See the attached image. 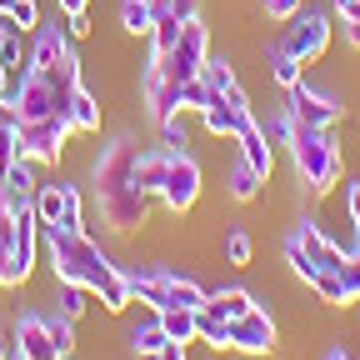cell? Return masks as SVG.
<instances>
[{"instance_id":"6da1fadb","label":"cell","mask_w":360,"mask_h":360,"mask_svg":"<svg viewBox=\"0 0 360 360\" xmlns=\"http://www.w3.org/2000/svg\"><path fill=\"white\" fill-rule=\"evenodd\" d=\"M90 180H96L101 220L115 236H130L150 220V195L141 186V141L135 135H115L110 146H101L96 165H90Z\"/></svg>"},{"instance_id":"7a4b0ae2","label":"cell","mask_w":360,"mask_h":360,"mask_svg":"<svg viewBox=\"0 0 360 360\" xmlns=\"http://www.w3.org/2000/svg\"><path fill=\"white\" fill-rule=\"evenodd\" d=\"M45 250H51V270H56V285H85L90 295H101V305L110 315H120L130 305V285H125V270L90 240L85 231H45Z\"/></svg>"},{"instance_id":"3957f363","label":"cell","mask_w":360,"mask_h":360,"mask_svg":"<svg viewBox=\"0 0 360 360\" xmlns=\"http://www.w3.org/2000/svg\"><path fill=\"white\" fill-rule=\"evenodd\" d=\"M345 260H350V250L335 236H326L315 220H295V231L285 236V265H290V276L305 281L326 305H350Z\"/></svg>"},{"instance_id":"277c9868","label":"cell","mask_w":360,"mask_h":360,"mask_svg":"<svg viewBox=\"0 0 360 360\" xmlns=\"http://www.w3.org/2000/svg\"><path fill=\"white\" fill-rule=\"evenodd\" d=\"M276 130H281V141L290 146L295 175H300V186H305L310 195H326V191L340 186L345 160H340V146L330 141V130H321V125H300V120H290V115H281Z\"/></svg>"},{"instance_id":"5b68a950","label":"cell","mask_w":360,"mask_h":360,"mask_svg":"<svg viewBox=\"0 0 360 360\" xmlns=\"http://www.w3.org/2000/svg\"><path fill=\"white\" fill-rule=\"evenodd\" d=\"M141 186L165 210L186 215L200 200V160L191 150H141Z\"/></svg>"},{"instance_id":"8992f818","label":"cell","mask_w":360,"mask_h":360,"mask_svg":"<svg viewBox=\"0 0 360 360\" xmlns=\"http://www.w3.org/2000/svg\"><path fill=\"white\" fill-rule=\"evenodd\" d=\"M125 285H130V300H146L150 310H200L205 305V290L180 276L170 265H141V270H125Z\"/></svg>"},{"instance_id":"52a82bcc","label":"cell","mask_w":360,"mask_h":360,"mask_svg":"<svg viewBox=\"0 0 360 360\" xmlns=\"http://www.w3.org/2000/svg\"><path fill=\"white\" fill-rule=\"evenodd\" d=\"M35 245H40V220L35 210L15 215L0 195V285H25L35 270Z\"/></svg>"},{"instance_id":"ba28073f","label":"cell","mask_w":360,"mask_h":360,"mask_svg":"<svg viewBox=\"0 0 360 360\" xmlns=\"http://www.w3.org/2000/svg\"><path fill=\"white\" fill-rule=\"evenodd\" d=\"M195 115L205 120L210 135H220V141H240V130L255 125V110H250V101H245L240 85H231V90H205V105H200Z\"/></svg>"},{"instance_id":"9c48e42d","label":"cell","mask_w":360,"mask_h":360,"mask_svg":"<svg viewBox=\"0 0 360 360\" xmlns=\"http://www.w3.org/2000/svg\"><path fill=\"white\" fill-rule=\"evenodd\" d=\"M276 45H281L290 60L315 65V60L326 56V45H330V15H326V11H295V15L285 20V30H281Z\"/></svg>"},{"instance_id":"30bf717a","label":"cell","mask_w":360,"mask_h":360,"mask_svg":"<svg viewBox=\"0 0 360 360\" xmlns=\"http://www.w3.org/2000/svg\"><path fill=\"white\" fill-rule=\"evenodd\" d=\"M35 220H40V231H80V191L70 180L35 186Z\"/></svg>"},{"instance_id":"8fae6325","label":"cell","mask_w":360,"mask_h":360,"mask_svg":"<svg viewBox=\"0 0 360 360\" xmlns=\"http://www.w3.org/2000/svg\"><path fill=\"white\" fill-rule=\"evenodd\" d=\"M285 115L300 120V125H321V130H330L335 120H345V105H340L335 96H326V90H315V85L295 80V85L285 90Z\"/></svg>"},{"instance_id":"7c38bea8","label":"cell","mask_w":360,"mask_h":360,"mask_svg":"<svg viewBox=\"0 0 360 360\" xmlns=\"http://www.w3.org/2000/svg\"><path fill=\"white\" fill-rule=\"evenodd\" d=\"M11 345H15L20 360H70V350H65V345L56 340V330H51V315H20Z\"/></svg>"},{"instance_id":"4fadbf2b","label":"cell","mask_w":360,"mask_h":360,"mask_svg":"<svg viewBox=\"0 0 360 360\" xmlns=\"http://www.w3.org/2000/svg\"><path fill=\"white\" fill-rule=\"evenodd\" d=\"M231 350H245V355H276V321L250 305L245 315L231 321Z\"/></svg>"},{"instance_id":"5bb4252c","label":"cell","mask_w":360,"mask_h":360,"mask_svg":"<svg viewBox=\"0 0 360 360\" xmlns=\"http://www.w3.org/2000/svg\"><path fill=\"white\" fill-rule=\"evenodd\" d=\"M0 195H6V205L15 215L35 210V175H30V160H6V170H0Z\"/></svg>"},{"instance_id":"9a60e30c","label":"cell","mask_w":360,"mask_h":360,"mask_svg":"<svg viewBox=\"0 0 360 360\" xmlns=\"http://www.w3.org/2000/svg\"><path fill=\"white\" fill-rule=\"evenodd\" d=\"M240 160H245L260 180H270V170H276V155H270V141H265L260 120H255L250 130H240Z\"/></svg>"},{"instance_id":"2e32d148","label":"cell","mask_w":360,"mask_h":360,"mask_svg":"<svg viewBox=\"0 0 360 360\" xmlns=\"http://www.w3.org/2000/svg\"><path fill=\"white\" fill-rule=\"evenodd\" d=\"M195 340H205V345H215V350H231V321H225L220 310L200 305V310H195Z\"/></svg>"},{"instance_id":"e0dca14e","label":"cell","mask_w":360,"mask_h":360,"mask_svg":"<svg viewBox=\"0 0 360 360\" xmlns=\"http://www.w3.org/2000/svg\"><path fill=\"white\" fill-rule=\"evenodd\" d=\"M205 305L220 310L225 321H236V315H245V310L255 305V295H250L245 285H225V290H205Z\"/></svg>"},{"instance_id":"ac0fdd59","label":"cell","mask_w":360,"mask_h":360,"mask_svg":"<svg viewBox=\"0 0 360 360\" xmlns=\"http://www.w3.org/2000/svg\"><path fill=\"white\" fill-rule=\"evenodd\" d=\"M120 25H125V35H146V40H150L155 0H120Z\"/></svg>"},{"instance_id":"d6986e66","label":"cell","mask_w":360,"mask_h":360,"mask_svg":"<svg viewBox=\"0 0 360 360\" xmlns=\"http://www.w3.org/2000/svg\"><path fill=\"white\" fill-rule=\"evenodd\" d=\"M165 345H170V335L160 330V321H146V326H135V330H130V350L141 355V360H155Z\"/></svg>"},{"instance_id":"ffe728a7","label":"cell","mask_w":360,"mask_h":360,"mask_svg":"<svg viewBox=\"0 0 360 360\" xmlns=\"http://www.w3.org/2000/svg\"><path fill=\"white\" fill-rule=\"evenodd\" d=\"M101 120H105L101 101L80 85V90H75V101H70V125H75V130H101Z\"/></svg>"},{"instance_id":"44dd1931","label":"cell","mask_w":360,"mask_h":360,"mask_svg":"<svg viewBox=\"0 0 360 360\" xmlns=\"http://www.w3.org/2000/svg\"><path fill=\"white\" fill-rule=\"evenodd\" d=\"M160 330L175 340V345H191L195 340V310H155Z\"/></svg>"},{"instance_id":"7402d4cb","label":"cell","mask_w":360,"mask_h":360,"mask_svg":"<svg viewBox=\"0 0 360 360\" xmlns=\"http://www.w3.org/2000/svg\"><path fill=\"white\" fill-rule=\"evenodd\" d=\"M225 186H231V195H236V200H255V195L265 191V180H260L245 160H236V165H231V180H225Z\"/></svg>"},{"instance_id":"603a6c76","label":"cell","mask_w":360,"mask_h":360,"mask_svg":"<svg viewBox=\"0 0 360 360\" xmlns=\"http://www.w3.org/2000/svg\"><path fill=\"white\" fill-rule=\"evenodd\" d=\"M225 260L231 265H250V255H255V240H250V231L245 225H231V231H225Z\"/></svg>"},{"instance_id":"cb8c5ba5","label":"cell","mask_w":360,"mask_h":360,"mask_svg":"<svg viewBox=\"0 0 360 360\" xmlns=\"http://www.w3.org/2000/svg\"><path fill=\"white\" fill-rule=\"evenodd\" d=\"M0 15H6L15 30H35L40 25V6H35V0H0Z\"/></svg>"},{"instance_id":"d4e9b609","label":"cell","mask_w":360,"mask_h":360,"mask_svg":"<svg viewBox=\"0 0 360 360\" xmlns=\"http://www.w3.org/2000/svg\"><path fill=\"white\" fill-rule=\"evenodd\" d=\"M300 70H305L300 60H290L281 45H270V75H276V85H281V90H290V85L300 80Z\"/></svg>"},{"instance_id":"484cf974","label":"cell","mask_w":360,"mask_h":360,"mask_svg":"<svg viewBox=\"0 0 360 360\" xmlns=\"http://www.w3.org/2000/svg\"><path fill=\"white\" fill-rule=\"evenodd\" d=\"M0 70H25V51H20V30L11 25L0 40Z\"/></svg>"},{"instance_id":"4316f807","label":"cell","mask_w":360,"mask_h":360,"mask_svg":"<svg viewBox=\"0 0 360 360\" xmlns=\"http://www.w3.org/2000/svg\"><path fill=\"white\" fill-rule=\"evenodd\" d=\"M85 295H90L85 285H65V281H60V300H56V305H60L65 321H80V315H85Z\"/></svg>"},{"instance_id":"83f0119b","label":"cell","mask_w":360,"mask_h":360,"mask_svg":"<svg viewBox=\"0 0 360 360\" xmlns=\"http://www.w3.org/2000/svg\"><path fill=\"white\" fill-rule=\"evenodd\" d=\"M160 146L165 150H186V120H180V115L160 120Z\"/></svg>"},{"instance_id":"f1b7e54d","label":"cell","mask_w":360,"mask_h":360,"mask_svg":"<svg viewBox=\"0 0 360 360\" xmlns=\"http://www.w3.org/2000/svg\"><path fill=\"white\" fill-rule=\"evenodd\" d=\"M265 20H290L295 11H305V0H260Z\"/></svg>"},{"instance_id":"f546056e","label":"cell","mask_w":360,"mask_h":360,"mask_svg":"<svg viewBox=\"0 0 360 360\" xmlns=\"http://www.w3.org/2000/svg\"><path fill=\"white\" fill-rule=\"evenodd\" d=\"M345 290H350V305H360V250L345 260Z\"/></svg>"},{"instance_id":"4dcf8cb0","label":"cell","mask_w":360,"mask_h":360,"mask_svg":"<svg viewBox=\"0 0 360 360\" xmlns=\"http://www.w3.org/2000/svg\"><path fill=\"white\" fill-rule=\"evenodd\" d=\"M345 210H350V225L360 231V180H350V186H345Z\"/></svg>"},{"instance_id":"1f68e13d","label":"cell","mask_w":360,"mask_h":360,"mask_svg":"<svg viewBox=\"0 0 360 360\" xmlns=\"http://www.w3.org/2000/svg\"><path fill=\"white\" fill-rule=\"evenodd\" d=\"M335 11H340V20L360 25V0H335Z\"/></svg>"},{"instance_id":"d6a6232c","label":"cell","mask_w":360,"mask_h":360,"mask_svg":"<svg viewBox=\"0 0 360 360\" xmlns=\"http://www.w3.org/2000/svg\"><path fill=\"white\" fill-rule=\"evenodd\" d=\"M340 35H345V45H355V51H360V25H350V20H340Z\"/></svg>"},{"instance_id":"836d02e7","label":"cell","mask_w":360,"mask_h":360,"mask_svg":"<svg viewBox=\"0 0 360 360\" xmlns=\"http://www.w3.org/2000/svg\"><path fill=\"white\" fill-rule=\"evenodd\" d=\"M0 360H15V345L11 340H0Z\"/></svg>"},{"instance_id":"e575fe53","label":"cell","mask_w":360,"mask_h":360,"mask_svg":"<svg viewBox=\"0 0 360 360\" xmlns=\"http://www.w3.org/2000/svg\"><path fill=\"white\" fill-rule=\"evenodd\" d=\"M326 360H350V355H345L340 345H330V350H326Z\"/></svg>"},{"instance_id":"d590c367","label":"cell","mask_w":360,"mask_h":360,"mask_svg":"<svg viewBox=\"0 0 360 360\" xmlns=\"http://www.w3.org/2000/svg\"><path fill=\"white\" fill-rule=\"evenodd\" d=\"M0 105H6V70H0Z\"/></svg>"},{"instance_id":"8d00e7d4","label":"cell","mask_w":360,"mask_h":360,"mask_svg":"<svg viewBox=\"0 0 360 360\" xmlns=\"http://www.w3.org/2000/svg\"><path fill=\"white\" fill-rule=\"evenodd\" d=\"M6 30H11V20H6V15H0V40H6Z\"/></svg>"},{"instance_id":"74e56055","label":"cell","mask_w":360,"mask_h":360,"mask_svg":"<svg viewBox=\"0 0 360 360\" xmlns=\"http://www.w3.org/2000/svg\"><path fill=\"white\" fill-rule=\"evenodd\" d=\"M15 360H20V355H15Z\"/></svg>"}]
</instances>
